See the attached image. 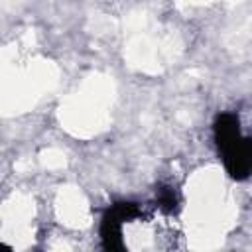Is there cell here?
Wrapping results in <instances>:
<instances>
[{"mask_svg":"<svg viewBox=\"0 0 252 252\" xmlns=\"http://www.w3.org/2000/svg\"><path fill=\"white\" fill-rule=\"evenodd\" d=\"M220 154L224 159V167L232 179L242 181L250 175V167H252V140L250 138L240 136L236 142L220 150Z\"/></svg>","mask_w":252,"mask_h":252,"instance_id":"cell-1","label":"cell"},{"mask_svg":"<svg viewBox=\"0 0 252 252\" xmlns=\"http://www.w3.org/2000/svg\"><path fill=\"white\" fill-rule=\"evenodd\" d=\"M0 250H10V246H6V244H2V242H0Z\"/></svg>","mask_w":252,"mask_h":252,"instance_id":"cell-4","label":"cell"},{"mask_svg":"<svg viewBox=\"0 0 252 252\" xmlns=\"http://www.w3.org/2000/svg\"><path fill=\"white\" fill-rule=\"evenodd\" d=\"M156 195H158V207L163 211V213H175L179 209V201H177V195L173 191V187L169 185H159L156 189Z\"/></svg>","mask_w":252,"mask_h":252,"instance_id":"cell-3","label":"cell"},{"mask_svg":"<svg viewBox=\"0 0 252 252\" xmlns=\"http://www.w3.org/2000/svg\"><path fill=\"white\" fill-rule=\"evenodd\" d=\"M100 238H102V248L110 252H122L124 242H122V219L112 211V207L104 213L102 222H100Z\"/></svg>","mask_w":252,"mask_h":252,"instance_id":"cell-2","label":"cell"}]
</instances>
